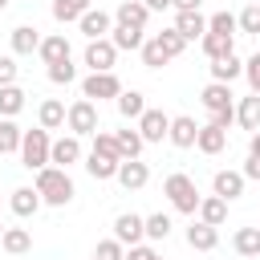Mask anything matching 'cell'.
I'll return each mask as SVG.
<instances>
[{
	"mask_svg": "<svg viewBox=\"0 0 260 260\" xmlns=\"http://www.w3.org/2000/svg\"><path fill=\"white\" fill-rule=\"evenodd\" d=\"M32 187H37L41 203H49V207L73 203V179H69V171H61V167H41Z\"/></svg>",
	"mask_w": 260,
	"mask_h": 260,
	"instance_id": "obj_1",
	"label": "cell"
},
{
	"mask_svg": "<svg viewBox=\"0 0 260 260\" xmlns=\"http://www.w3.org/2000/svg\"><path fill=\"white\" fill-rule=\"evenodd\" d=\"M162 195L171 199V207L179 211V215H195L199 211V187H195V179L191 175H183V171H175V175H167L162 179Z\"/></svg>",
	"mask_w": 260,
	"mask_h": 260,
	"instance_id": "obj_2",
	"label": "cell"
},
{
	"mask_svg": "<svg viewBox=\"0 0 260 260\" xmlns=\"http://www.w3.org/2000/svg\"><path fill=\"white\" fill-rule=\"evenodd\" d=\"M49 146H53L49 130H24L16 154H20V162H24L28 171H41V167H49Z\"/></svg>",
	"mask_w": 260,
	"mask_h": 260,
	"instance_id": "obj_3",
	"label": "cell"
},
{
	"mask_svg": "<svg viewBox=\"0 0 260 260\" xmlns=\"http://www.w3.org/2000/svg\"><path fill=\"white\" fill-rule=\"evenodd\" d=\"M65 126H69V134H77V138H93L98 130H102V122H98V106L89 102V98H77L69 110H65Z\"/></svg>",
	"mask_w": 260,
	"mask_h": 260,
	"instance_id": "obj_4",
	"label": "cell"
},
{
	"mask_svg": "<svg viewBox=\"0 0 260 260\" xmlns=\"http://www.w3.org/2000/svg\"><path fill=\"white\" fill-rule=\"evenodd\" d=\"M81 61L89 65V73H114V61H118V49L110 45V37H102V41H89V45H85V53H81Z\"/></svg>",
	"mask_w": 260,
	"mask_h": 260,
	"instance_id": "obj_5",
	"label": "cell"
},
{
	"mask_svg": "<svg viewBox=\"0 0 260 260\" xmlns=\"http://www.w3.org/2000/svg\"><path fill=\"white\" fill-rule=\"evenodd\" d=\"M118 93H122L118 73H89V77L81 81V98H89L93 106H98L102 98H118Z\"/></svg>",
	"mask_w": 260,
	"mask_h": 260,
	"instance_id": "obj_6",
	"label": "cell"
},
{
	"mask_svg": "<svg viewBox=\"0 0 260 260\" xmlns=\"http://www.w3.org/2000/svg\"><path fill=\"white\" fill-rule=\"evenodd\" d=\"M49 162L61 167V171H69L73 162H81V138H77V134H61V138H53V146H49Z\"/></svg>",
	"mask_w": 260,
	"mask_h": 260,
	"instance_id": "obj_7",
	"label": "cell"
},
{
	"mask_svg": "<svg viewBox=\"0 0 260 260\" xmlns=\"http://www.w3.org/2000/svg\"><path fill=\"white\" fill-rule=\"evenodd\" d=\"M114 240H118L122 248H134V244H142V240H146L142 215H134V211H122V215L114 219Z\"/></svg>",
	"mask_w": 260,
	"mask_h": 260,
	"instance_id": "obj_8",
	"label": "cell"
},
{
	"mask_svg": "<svg viewBox=\"0 0 260 260\" xmlns=\"http://www.w3.org/2000/svg\"><path fill=\"white\" fill-rule=\"evenodd\" d=\"M203 110L207 114H232L236 110V102H232V85H219V81H211V85H203Z\"/></svg>",
	"mask_w": 260,
	"mask_h": 260,
	"instance_id": "obj_9",
	"label": "cell"
},
{
	"mask_svg": "<svg viewBox=\"0 0 260 260\" xmlns=\"http://www.w3.org/2000/svg\"><path fill=\"white\" fill-rule=\"evenodd\" d=\"M167 130H171V118H167L162 110H150V106H146V114L138 118V134H142V142H162Z\"/></svg>",
	"mask_w": 260,
	"mask_h": 260,
	"instance_id": "obj_10",
	"label": "cell"
},
{
	"mask_svg": "<svg viewBox=\"0 0 260 260\" xmlns=\"http://www.w3.org/2000/svg\"><path fill=\"white\" fill-rule=\"evenodd\" d=\"M126 191H142L146 183H150V167L146 162H138V158H126V162H118V175H114Z\"/></svg>",
	"mask_w": 260,
	"mask_h": 260,
	"instance_id": "obj_11",
	"label": "cell"
},
{
	"mask_svg": "<svg viewBox=\"0 0 260 260\" xmlns=\"http://www.w3.org/2000/svg\"><path fill=\"white\" fill-rule=\"evenodd\" d=\"M244 175L240 171H215V179H211V195H219L223 203H232V199H240L244 195Z\"/></svg>",
	"mask_w": 260,
	"mask_h": 260,
	"instance_id": "obj_12",
	"label": "cell"
},
{
	"mask_svg": "<svg viewBox=\"0 0 260 260\" xmlns=\"http://www.w3.org/2000/svg\"><path fill=\"white\" fill-rule=\"evenodd\" d=\"M114 20H118V24H126V28H146L150 8H146L142 0H122V4H118V12H114Z\"/></svg>",
	"mask_w": 260,
	"mask_h": 260,
	"instance_id": "obj_13",
	"label": "cell"
},
{
	"mask_svg": "<svg viewBox=\"0 0 260 260\" xmlns=\"http://www.w3.org/2000/svg\"><path fill=\"white\" fill-rule=\"evenodd\" d=\"M77 28L89 37V41H102V37H110V28H114V20H110V12H102V8H89L81 20H77Z\"/></svg>",
	"mask_w": 260,
	"mask_h": 260,
	"instance_id": "obj_14",
	"label": "cell"
},
{
	"mask_svg": "<svg viewBox=\"0 0 260 260\" xmlns=\"http://www.w3.org/2000/svg\"><path fill=\"white\" fill-rule=\"evenodd\" d=\"M41 61L45 65H57V61H69V37L65 32H53V37H41Z\"/></svg>",
	"mask_w": 260,
	"mask_h": 260,
	"instance_id": "obj_15",
	"label": "cell"
},
{
	"mask_svg": "<svg viewBox=\"0 0 260 260\" xmlns=\"http://www.w3.org/2000/svg\"><path fill=\"white\" fill-rule=\"evenodd\" d=\"M195 134H199V122L195 118H187V114H179V118H171V130H167V138L175 142V146H195Z\"/></svg>",
	"mask_w": 260,
	"mask_h": 260,
	"instance_id": "obj_16",
	"label": "cell"
},
{
	"mask_svg": "<svg viewBox=\"0 0 260 260\" xmlns=\"http://www.w3.org/2000/svg\"><path fill=\"white\" fill-rule=\"evenodd\" d=\"M8 207H12V215H20V219L37 215V211H41V195H37V187H16L12 199H8Z\"/></svg>",
	"mask_w": 260,
	"mask_h": 260,
	"instance_id": "obj_17",
	"label": "cell"
},
{
	"mask_svg": "<svg viewBox=\"0 0 260 260\" xmlns=\"http://www.w3.org/2000/svg\"><path fill=\"white\" fill-rule=\"evenodd\" d=\"M175 32H179L183 41H199V37L207 32V16H203V12H179V16H175Z\"/></svg>",
	"mask_w": 260,
	"mask_h": 260,
	"instance_id": "obj_18",
	"label": "cell"
},
{
	"mask_svg": "<svg viewBox=\"0 0 260 260\" xmlns=\"http://www.w3.org/2000/svg\"><path fill=\"white\" fill-rule=\"evenodd\" d=\"M37 49H41V32L32 24H16L12 28V53L16 57H32Z\"/></svg>",
	"mask_w": 260,
	"mask_h": 260,
	"instance_id": "obj_19",
	"label": "cell"
},
{
	"mask_svg": "<svg viewBox=\"0 0 260 260\" xmlns=\"http://www.w3.org/2000/svg\"><path fill=\"white\" fill-rule=\"evenodd\" d=\"M142 41H146L142 28H126V24H114V28H110V45H114L118 53H138Z\"/></svg>",
	"mask_w": 260,
	"mask_h": 260,
	"instance_id": "obj_20",
	"label": "cell"
},
{
	"mask_svg": "<svg viewBox=\"0 0 260 260\" xmlns=\"http://www.w3.org/2000/svg\"><path fill=\"white\" fill-rule=\"evenodd\" d=\"M199 45H203L207 61H223V57H232V53H236V37H219V32H203V37H199Z\"/></svg>",
	"mask_w": 260,
	"mask_h": 260,
	"instance_id": "obj_21",
	"label": "cell"
},
{
	"mask_svg": "<svg viewBox=\"0 0 260 260\" xmlns=\"http://www.w3.org/2000/svg\"><path fill=\"white\" fill-rule=\"evenodd\" d=\"M187 244H191L195 252H211V248L219 244V228H211V223H199V219H195V223L187 228Z\"/></svg>",
	"mask_w": 260,
	"mask_h": 260,
	"instance_id": "obj_22",
	"label": "cell"
},
{
	"mask_svg": "<svg viewBox=\"0 0 260 260\" xmlns=\"http://www.w3.org/2000/svg\"><path fill=\"white\" fill-rule=\"evenodd\" d=\"M195 146L203 150V154H219L223 146H228V130H219V126H199V134H195Z\"/></svg>",
	"mask_w": 260,
	"mask_h": 260,
	"instance_id": "obj_23",
	"label": "cell"
},
{
	"mask_svg": "<svg viewBox=\"0 0 260 260\" xmlns=\"http://www.w3.org/2000/svg\"><path fill=\"white\" fill-rule=\"evenodd\" d=\"M236 122L244 126V130H260V93H248V98H240V106H236Z\"/></svg>",
	"mask_w": 260,
	"mask_h": 260,
	"instance_id": "obj_24",
	"label": "cell"
},
{
	"mask_svg": "<svg viewBox=\"0 0 260 260\" xmlns=\"http://www.w3.org/2000/svg\"><path fill=\"white\" fill-rule=\"evenodd\" d=\"M236 77H244V61L232 53V57H223V61H211V81H219V85H232Z\"/></svg>",
	"mask_w": 260,
	"mask_h": 260,
	"instance_id": "obj_25",
	"label": "cell"
},
{
	"mask_svg": "<svg viewBox=\"0 0 260 260\" xmlns=\"http://www.w3.org/2000/svg\"><path fill=\"white\" fill-rule=\"evenodd\" d=\"M199 223H211V228H219L223 219H228V203L219 199V195H207V199H199Z\"/></svg>",
	"mask_w": 260,
	"mask_h": 260,
	"instance_id": "obj_26",
	"label": "cell"
},
{
	"mask_svg": "<svg viewBox=\"0 0 260 260\" xmlns=\"http://www.w3.org/2000/svg\"><path fill=\"white\" fill-rule=\"evenodd\" d=\"M0 248H4L8 256H24V252H32V236H28L24 228H4Z\"/></svg>",
	"mask_w": 260,
	"mask_h": 260,
	"instance_id": "obj_27",
	"label": "cell"
},
{
	"mask_svg": "<svg viewBox=\"0 0 260 260\" xmlns=\"http://www.w3.org/2000/svg\"><path fill=\"white\" fill-rule=\"evenodd\" d=\"M114 102H118V114H122V118H134V122H138V118L146 114V98H142L138 89H122Z\"/></svg>",
	"mask_w": 260,
	"mask_h": 260,
	"instance_id": "obj_28",
	"label": "cell"
},
{
	"mask_svg": "<svg viewBox=\"0 0 260 260\" xmlns=\"http://www.w3.org/2000/svg\"><path fill=\"white\" fill-rule=\"evenodd\" d=\"M232 248L236 256H260V228H236Z\"/></svg>",
	"mask_w": 260,
	"mask_h": 260,
	"instance_id": "obj_29",
	"label": "cell"
},
{
	"mask_svg": "<svg viewBox=\"0 0 260 260\" xmlns=\"http://www.w3.org/2000/svg\"><path fill=\"white\" fill-rule=\"evenodd\" d=\"M85 12H89V0H53V20H61V24H73Z\"/></svg>",
	"mask_w": 260,
	"mask_h": 260,
	"instance_id": "obj_30",
	"label": "cell"
},
{
	"mask_svg": "<svg viewBox=\"0 0 260 260\" xmlns=\"http://www.w3.org/2000/svg\"><path fill=\"white\" fill-rule=\"evenodd\" d=\"M37 118H41V130H57V126H65V106L57 98H45L41 110H37Z\"/></svg>",
	"mask_w": 260,
	"mask_h": 260,
	"instance_id": "obj_31",
	"label": "cell"
},
{
	"mask_svg": "<svg viewBox=\"0 0 260 260\" xmlns=\"http://www.w3.org/2000/svg\"><path fill=\"white\" fill-rule=\"evenodd\" d=\"M114 142H118V154H122V162H126V158H138V154H142V146H146L138 130H118V134H114Z\"/></svg>",
	"mask_w": 260,
	"mask_h": 260,
	"instance_id": "obj_32",
	"label": "cell"
},
{
	"mask_svg": "<svg viewBox=\"0 0 260 260\" xmlns=\"http://www.w3.org/2000/svg\"><path fill=\"white\" fill-rule=\"evenodd\" d=\"M85 171H89V179H114L118 175V158H106V154H93L89 150V158H85Z\"/></svg>",
	"mask_w": 260,
	"mask_h": 260,
	"instance_id": "obj_33",
	"label": "cell"
},
{
	"mask_svg": "<svg viewBox=\"0 0 260 260\" xmlns=\"http://www.w3.org/2000/svg\"><path fill=\"white\" fill-rule=\"evenodd\" d=\"M20 110H24V89L20 85H4L0 89V114L4 118H16Z\"/></svg>",
	"mask_w": 260,
	"mask_h": 260,
	"instance_id": "obj_34",
	"label": "cell"
},
{
	"mask_svg": "<svg viewBox=\"0 0 260 260\" xmlns=\"http://www.w3.org/2000/svg\"><path fill=\"white\" fill-rule=\"evenodd\" d=\"M142 228H146V240H167L175 223H171V215L154 211V215H142Z\"/></svg>",
	"mask_w": 260,
	"mask_h": 260,
	"instance_id": "obj_35",
	"label": "cell"
},
{
	"mask_svg": "<svg viewBox=\"0 0 260 260\" xmlns=\"http://www.w3.org/2000/svg\"><path fill=\"white\" fill-rule=\"evenodd\" d=\"M20 126L12 122V118H0V154H12V150H20Z\"/></svg>",
	"mask_w": 260,
	"mask_h": 260,
	"instance_id": "obj_36",
	"label": "cell"
},
{
	"mask_svg": "<svg viewBox=\"0 0 260 260\" xmlns=\"http://www.w3.org/2000/svg\"><path fill=\"white\" fill-rule=\"evenodd\" d=\"M154 41H158V49H162V53H167V57H171V61H175V57H179V53H183V49H187V41H183V37H179V32H175V28H162V32H158V37H154Z\"/></svg>",
	"mask_w": 260,
	"mask_h": 260,
	"instance_id": "obj_37",
	"label": "cell"
},
{
	"mask_svg": "<svg viewBox=\"0 0 260 260\" xmlns=\"http://www.w3.org/2000/svg\"><path fill=\"white\" fill-rule=\"evenodd\" d=\"M138 53H142V65H146V69H162V65L171 61V57L158 49V41H154V37H150V41H142V49H138Z\"/></svg>",
	"mask_w": 260,
	"mask_h": 260,
	"instance_id": "obj_38",
	"label": "cell"
},
{
	"mask_svg": "<svg viewBox=\"0 0 260 260\" xmlns=\"http://www.w3.org/2000/svg\"><path fill=\"white\" fill-rule=\"evenodd\" d=\"M49 81H53V85H73V81H77V65H73V61L49 65Z\"/></svg>",
	"mask_w": 260,
	"mask_h": 260,
	"instance_id": "obj_39",
	"label": "cell"
},
{
	"mask_svg": "<svg viewBox=\"0 0 260 260\" xmlns=\"http://www.w3.org/2000/svg\"><path fill=\"white\" fill-rule=\"evenodd\" d=\"M236 28H240V32H252V37H260V4H248V8L236 16Z\"/></svg>",
	"mask_w": 260,
	"mask_h": 260,
	"instance_id": "obj_40",
	"label": "cell"
},
{
	"mask_svg": "<svg viewBox=\"0 0 260 260\" xmlns=\"http://www.w3.org/2000/svg\"><path fill=\"white\" fill-rule=\"evenodd\" d=\"M207 32L236 37V16H232V12H215V16H207Z\"/></svg>",
	"mask_w": 260,
	"mask_h": 260,
	"instance_id": "obj_41",
	"label": "cell"
},
{
	"mask_svg": "<svg viewBox=\"0 0 260 260\" xmlns=\"http://www.w3.org/2000/svg\"><path fill=\"white\" fill-rule=\"evenodd\" d=\"M93 154H106V158H118V162H122L118 142H114V134H110V130H98V134H93Z\"/></svg>",
	"mask_w": 260,
	"mask_h": 260,
	"instance_id": "obj_42",
	"label": "cell"
},
{
	"mask_svg": "<svg viewBox=\"0 0 260 260\" xmlns=\"http://www.w3.org/2000/svg\"><path fill=\"white\" fill-rule=\"evenodd\" d=\"M122 256H126V248H122L114 236H110V240H102V244H98V252H93V260H122Z\"/></svg>",
	"mask_w": 260,
	"mask_h": 260,
	"instance_id": "obj_43",
	"label": "cell"
},
{
	"mask_svg": "<svg viewBox=\"0 0 260 260\" xmlns=\"http://www.w3.org/2000/svg\"><path fill=\"white\" fill-rule=\"evenodd\" d=\"M244 77H248V89L260 93V53H252V57L244 61Z\"/></svg>",
	"mask_w": 260,
	"mask_h": 260,
	"instance_id": "obj_44",
	"label": "cell"
},
{
	"mask_svg": "<svg viewBox=\"0 0 260 260\" xmlns=\"http://www.w3.org/2000/svg\"><path fill=\"white\" fill-rule=\"evenodd\" d=\"M16 69H20L16 57H0V89L4 85H16Z\"/></svg>",
	"mask_w": 260,
	"mask_h": 260,
	"instance_id": "obj_45",
	"label": "cell"
},
{
	"mask_svg": "<svg viewBox=\"0 0 260 260\" xmlns=\"http://www.w3.org/2000/svg\"><path fill=\"white\" fill-rule=\"evenodd\" d=\"M122 260H158V252L154 248H146V244H134V248H126V256Z\"/></svg>",
	"mask_w": 260,
	"mask_h": 260,
	"instance_id": "obj_46",
	"label": "cell"
},
{
	"mask_svg": "<svg viewBox=\"0 0 260 260\" xmlns=\"http://www.w3.org/2000/svg\"><path fill=\"white\" fill-rule=\"evenodd\" d=\"M244 179H260V158H252L248 154V162H244V171H240Z\"/></svg>",
	"mask_w": 260,
	"mask_h": 260,
	"instance_id": "obj_47",
	"label": "cell"
},
{
	"mask_svg": "<svg viewBox=\"0 0 260 260\" xmlns=\"http://www.w3.org/2000/svg\"><path fill=\"white\" fill-rule=\"evenodd\" d=\"M199 4L203 0H171V8H179V12H199Z\"/></svg>",
	"mask_w": 260,
	"mask_h": 260,
	"instance_id": "obj_48",
	"label": "cell"
},
{
	"mask_svg": "<svg viewBox=\"0 0 260 260\" xmlns=\"http://www.w3.org/2000/svg\"><path fill=\"white\" fill-rule=\"evenodd\" d=\"M248 154H252V158H260V130L248 138Z\"/></svg>",
	"mask_w": 260,
	"mask_h": 260,
	"instance_id": "obj_49",
	"label": "cell"
},
{
	"mask_svg": "<svg viewBox=\"0 0 260 260\" xmlns=\"http://www.w3.org/2000/svg\"><path fill=\"white\" fill-rule=\"evenodd\" d=\"M150 12H162V8H171V0H142Z\"/></svg>",
	"mask_w": 260,
	"mask_h": 260,
	"instance_id": "obj_50",
	"label": "cell"
},
{
	"mask_svg": "<svg viewBox=\"0 0 260 260\" xmlns=\"http://www.w3.org/2000/svg\"><path fill=\"white\" fill-rule=\"evenodd\" d=\"M4 8H8V0H0V12H4Z\"/></svg>",
	"mask_w": 260,
	"mask_h": 260,
	"instance_id": "obj_51",
	"label": "cell"
},
{
	"mask_svg": "<svg viewBox=\"0 0 260 260\" xmlns=\"http://www.w3.org/2000/svg\"><path fill=\"white\" fill-rule=\"evenodd\" d=\"M0 236H4V228H0Z\"/></svg>",
	"mask_w": 260,
	"mask_h": 260,
	"instance_id": "obj_52",
	"label": "cell"
},
{
	"mask_svg": "<svg viewBox=\"0 0 260 260\" xmlns=\"http://www.w3.org/2000/svg\"><path fill=\"white\" fill-rule=\"evenodd\" d=\"M158 260H162V256H158Z\"/></svg>",
	"mask_w": 260,
	"mask_h": 260,
	"instance_id": "obj_53",
	"label": "cell"
},
{
	"mask_svg": "<svg viewBox=\"0 0 260 260\" xmlns=\"http://www.w3.org/2000/svg\"><path fill=\"white\" fill-rule=\"evenodd\" d=\"M256 4H260V0H256Z\"/></svg>",
	"mask_w": 260,
	"mask_h": 260,
	"instance_id": "obj_54",
	"label": "cell"
}]
</instances>
